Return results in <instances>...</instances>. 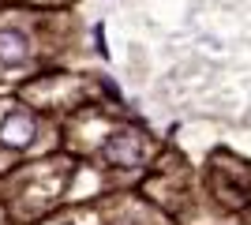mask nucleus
I'll return each mask as SVG.
<instances>
[{"instance_id":"1","label":"nucleus","mask_w":251,"mask_h":225,"mask_svg":"<svg viewBox=\"0 0 251 225\" xmlns=\"http://www.w3.org/2000/svg\"><path fill=\"white\" fill-rule=\"evenodd\" d=\"M105 161H120V165H131V161L143 158V143L131 135V131H116L113 139L105 143Z\"/></svg>"},{"instance_id":"2","label":"nucleus","mask_w":251,"mask_h":225,"mask_svg":"<svg viewBox=\"0 0 251 225\" xmlns=\"http://www.w3.org/2000/svg\"><path fill=\"white\" fill-rule=\"evenodd\" d=\"M0 139L11 147H26L34 139V117L30 113H8V120L0 124Z\"/></svg>"},{"instance_id":"3","label":"nucleus","mask_w":251,"mask_h":225,"mask_svg":"<svg viewBox=\"0 0 251 225\" xmlns=\"http://www.w3.org/2000/svg\"><path fill=\"white\" fill-rule=\"evenodd\" d=\"M30 56V38L23 30H0V64H23Z\"/></svg>"}]
</instances>
